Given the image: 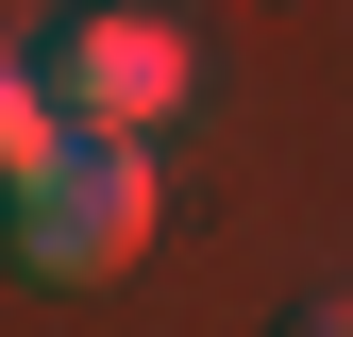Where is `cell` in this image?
Wrapping results in <instances>:
<instances>
[{"label": "cell", "instance_id": "obj_1", "mask_svg": "<svg viewBox=\"0 0 353 337\" xmlns=\"http://www.w3.org/2000/svg\"><path fill=\"white\" fill-rule=\"evenodd\" d=\"M0 220H17V270H51V287H101L118 253L152 236V135H84V118H68V152L34 168Z\"/></svg>", "mask_w": 353, "mask_h": 337}, {"label": "cell", "instance_id": "obj_2", "mask_svg": "<svg viewBox=\"0 0 353 337\" xmlns=\"http://www.w3.org/2000/svg\"><path fill=\"white\" fill-rule=\"evenodd\" d=\"M51 102L84 135H168V102H185V17H152V0H101V17L51 34Z\"/></svg>", "mask_w": 353, "mask_h": 337}, {"label": "cell", "instance_id": "obj_3", "mask_svg": "<svg viewBox=\"0 0 353 337\" xmlns=\"http://www.w3.org/2000/svg\"><path fill=\"white\" fill-rule=\"evenodd\" d=\"M51 152H68V102H51V68H17V51H0V202H17Z\"/></svg>", "mask_w": 353, "mask_h": 337}]
</instances>
